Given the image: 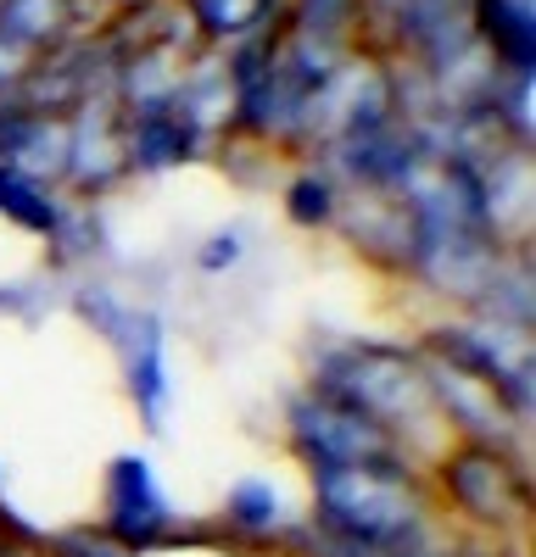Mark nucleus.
Returning <instances> with one entry per match:
<instances>
[{
	"label": "nucleus",
	"instance_id": "3",
	"mask_svg": "<svg viewBox=\"0 0 536 557\" xmlns=\"http://www.w3.org/2000/svg\"><path fill=\"white\" fill-rule=\"evenodd\" d=\"M291 430H296V451L313 469H375V462H391V435L330 391L302 396L291 407Z\"/></svg>",
	"mask_w": 536,
	"mask_h": 557
},
{
	"label": "nucleus",
	"instance_id": "1",
	"mask_svg": "<svg viewBox=\"0 0 536 557\" xmlns=\"http://www.w3.org/2000/svg\"><path fill=\"white\" fill-rule=\"evenodd\" d=\"M319 519L346 546L397 552L419 530V502L391 462H375V469H319Z\"/></svg>",
	"mask_w": 536,
	"mask_h": 557
},
{
	"label": "nucleus",
	"instance_id": "5",
	"mask_svg": "<svg viewBox=\"0 0 536 557\" xmlns=\"http://www.w3.org/2000/svg\"><path fill=\"white\" fill-rule=\"evenodd\" d=\"M168 502L157 491L151 462L141 457H118L112 462V480H107V535L123 546H146L168 530Z\"/></svg>",
	"mask_w": 536,
	"mask_h": 557
},
{
	"label": "nucleus",
	"instance_id": "7",
	"mask_svg": "<svg viewBox=\"0 0 536 557\" xmlns=\"http://www.w3.org/2000/svg\"><path fill=\"white\" fill-rule=\"evenodd\" d=\"M68 23L62 0H7L0 7V45H45Z\"/></svg>",
	"mask_w": 536,
	"mask_h": 557
},
{
	"label": "nucleus",
	"instance_id": "2",
	"mask_svg": "<svg viewBox=\"0 0 536 557\" xmlns=\"http://www.w3.org/2000/svg\"><path fill=\"white\" fill-rule=\"evenodd\" d=\"M319 391L341 396L346 407L375 418L380 430L402 424V418H414L430 401V380L419 374V362L409 351H397V346H357V351H346L325 374Z\"/></svg>",
	"mask_w": 536,
	"mask_h": 557
},
{
	"label": "nucleus",
	"instance_id": "8",
	"mask_svg": "<svg viewBox=\"0 0 536 557\" xmlns=\"http://www.w3.org/2000/svg\"><path fill=\"white\" fill-rule=\"evenodd\" d=\"M268 12V0H191V17L207 34H241Z\"/></svg>",
	"mask_w": 536,
	"mask_h": 557
},
{
	"label": "nucleus",
	"instance_id": "10",
	"mask_svg": "<svg viewBox=\"0 0 536 557\" xmlns=\"http://www.w3.org/2000/svg\"><path fill=\"white\" fill-rule=\"evenodd\" d=\"M330 207H336V196H330V184H325V178H302V184H291V218H296V223H325Z\"/></svg>",
	"mask_w": 536,
	"mask_h": 557
},
{
	"label": "nucleus",
	"instance_id": "4",
	"mask_svg": "<svg viewBox=\"0 0 536 557\" xmlns=\"http://www.w3.org/2000/svg\"><path fill=\"white\" fill-rule=\"evenodd\" d=\"M441 480L453 491V502L480 524H509L525 513V474L498 451V446H459L441 462Z\"/></svg>",
	"mask_w": 536,
	"mask_h": 557
},
{
	"label": "nucleus",
	"instance_id": "6",
	"mask_svg": "<svg viewBox=\"0 0 536 557\" xmlns=\"http://www.w3.org/2000/svg\"><path fill=\"white\" fill-rule=\"evenodd\" d=\"M475 23L480 34L491 39V51L503 57V67H514L520 78L531 73V57H536V39H531V0H480L475 7Z\"/></svg>",
	"mask_w": 536,
	"mask_h": 557
},
{
	"label": "nucleus",
	"instance_id": "11",
	"mask_svg": "<svg viewBox=\"0 0 536 557\" xmlns=\"http://www.w3.org/2000/svg\"><path fill=\"white\" fill-rule=\"evenodd\" d=\"M0 7H7V0H0Z\"/></svg>",
	"mask_w": 536,
	"mask_h": 557
},
{
	"label": "nucleus",
	"instance_id": "9",
	"mask_svg": "<svg viewBox=\"0 0 536 557\" xmlns=\"http://www.w3.org/2000/svg\"><path fill=\"white\" fill-rule=\"evenodd\" d=\"M230 519H235L241 530H268V524L280 519V496L268 491L263 480H246V485L230 491Z\"/></svg>",
	"mask_w": 536,
	"mask_h": 557
}]
</instances>
